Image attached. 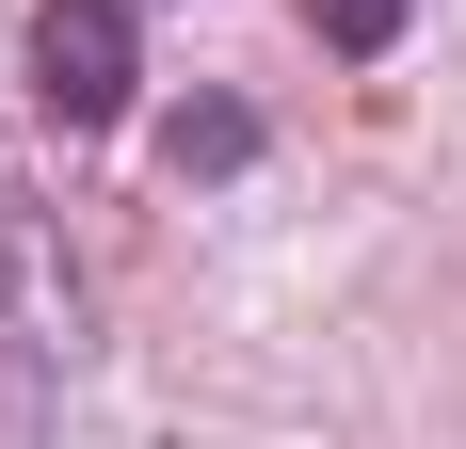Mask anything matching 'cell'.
I'll use <instances>...</instances> for the list:
<instances>
[{
	"instance_id": "obj_4",
	"label": "cell",
	"mask_w": 466,
	"mask_h": 449,
	"mask_svg": "<svg viewBox=\"0 0 466 449\" xmlns=\"http://www.w3.org/2000/svg\"><path fill=\"white\" fill-rule=\"evenodd\" d=\"M161 161H177V177H241V161H258V129H241V113H177V145H161Z\"/></svg>"
},
{
	"instance_id": "obj_2",
	"label": "cell",
	"mask_w": 466,
	"mask_h": 449,
	"mask_svg": "<svg viewBox=\"0 0 466 449\" xmlns=\"http://www.w3.org/2000/svg\"><path fill=\"white\" fill-rule=\"evenodd\" d=\"M145 81V33H129V0H33V96L65 113V129H113Z\"/></svg>"
},
{
	"instance_id": "obj_1",
	"label": "cell",
	"mask_w": 466,
	"mask_h": 449,
	"mask_svg": "<svg viewBox=\"0 0 466 449\" xmlns=\"http://www.w3.org/2000/svg\"><path fill=\"white\" fill-rule=\"evenodd\" d=\"M81 369V257L33 209V177L0 161V449H33V402Z\"/></svg>"
},
{
	"instance_id": "obj_3",
	"label": "cell",
	"mask_w": 466,
	"mask_h": 449,
	"mask_svg": "<svg viewBox=\"0 0 466 449\" xmlns=\"http://www.w3.org/2000/svg\"><path fill=\"white\" fill-rule=\"evenodd\" d=\"M306 33H322L338 65H370V48H402V0H306Z\"/></svg>"
}]
</instances>
